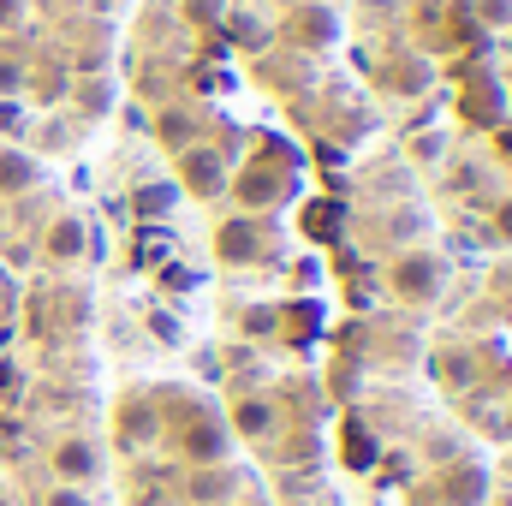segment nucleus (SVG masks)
Returning a JSON list of instances; mask_svg holds the SVG:
<instances>
[{
    "instance_id": "9b49d317",
    "label": "nucleus",
    "mask_w": 512,
    "mask_h": 506,
    "mask_svg": "<svg viewBox=\"0 0 512 506\" xmlns=\"http://www.w3.org/2000/svg\"><path fill=\"white\" fill-rule=\"evenodd\" d=\"M435 381H441L447 393H465V387L477 381V358H471L465 346H441V352H435Z\"/></svg>"
},
{
    "instance_id": "c85d7f7f",
    "label": "nucleus",
    "mask_w": 512,
    "mask_h": 506,
    "mask_svg": "<svg viewBox=\"0 0 512 506\" xmlns=\"http://www.w3.org/2000/svg\"><path fill=\"white\" fill-rule=\"evenodd\" d=\"M495 506H512V489H507V495H495Z\"/></svg>"
},
{
    "instance_id": "f03ea898",
    "label": "nucleus",
    "mask_w": 512,
    "mask_h": 506,
    "mask_svg": "<svg viewBox=\"0 0 512 506\" xmlns=\"http://www.w3.org/2000/svg\"><path fill=\"white\" fill-rule=\"evenodd\" d=\"M179 447L191 465H227V447H233V429L227 417H209V411H191L179 423Z\"/></svg>"
},
{
    "instance_id": "f8f14e48",
    "label": "nucleus",
    "mask_w": 512,
    "mask_h": 506,
    "mask_svg": "<svg viewBox=\"0 0 512 506\" xmlns=\"http://www.w3.org/2000/svg\"><path fill=\"white\" fill-rule=\"evenodd\" d=\"M42 251L54 256V262H78V256H84V221H72V215H60V221L48 227V239H42Z\"/></svg>"
},
{
    "instance_id": "4be33fe9",
    "label": "nucleus",
    "mask_w": 512,
    "mask_h": 506,
    "mask_svg": "<svg viewBox=\"0 0 512 506\" xmlns=\"http://www.w3.org/2000/svg\"><path fill=\"white\" fill-rule=\"evenodd\" d=\"M42 506H90V495H84V489H72V483H54V489L42 495Z\"/></svg>"
},
{
    "instance_id": "bb28decb",
    "label": "nucleus",
    "mask_w": 512,
    "mask_h": 506,
    "mask_svg": "<svg viewBox=\"0 0 512 506\" xmlns=\"http://www.w3.org/2000/svg\"><path fill=\"white\" fill-rule=\"evenodd\" d=\"M18 12H24V0H0V30H6V24H18Z\"/></svg>"
},
{
    "instance_id": "423d86ee",
    "label": "nucleus",
    "mask_w": 512,
    "mask_h": 506,
    "mask_svg": "<svg viewBox=\"0 0 512 506\" xmlns=\"http://www.w3.org/2000/svg\"><path fill=\"white\" fill-rule=\"evenodd\" d=\"M161 435V405L149 399V393H131L126 405H120V447L137 453V447H149Z\"/></svg>"
},
{
    "instance_id": "412c9836",
    "label": "nucleus",
    "mask_w": 512,
    "mask_h": 506,
    "mask_svg": "<svg viewBox=\"0 0 512 506\" xmlns=\"http://www.w3.org/2000/svg\"><path fill=\"white\" fill-rule=\"evenodd\" d=\"M489 239H495V245H512V197L495 203V215H489Z\"/></svg>"
},
{
    "instance_id": "f3484780",
    "label": "nucleus",
    "mask_w": 512,
    "mask_h": 506,
    "mask_svg": "<svg viewBox=\"0 0 512 506\" xmlns=\"http://www.w3.org/2000/svg\"><path fill=\"white\" fill-rule=\"evenodd\" d=\"M292 36H298V42H328V36H334V18H328L322 6H310V12L292 18Z\"/></svg>"
},
{
    "instance_id": "7ed1b4c3",
    "label": "nucleus",
    "mask_w": 512,
    "mask_h": 506,
    "mask_svg": "<svg viewBox=\"0 0 512 506\" xmlns=\"http://www.w3.org/2000/svg\"><path fill=\"white\" fill-rule=\"evenodd\" d=\"M48 465H54V477H60V483L84 489V483H96V477H102V447H96L90 435H66V441H54Z\"/></svg>"
},
{
    "instance_id": "b1692460",
    "label": "nucleus",
    "mask_w": 512,
    "mask_h": 506,
    "mask_svg": "<svg viewBox=\"0 0 512 506\" xmlns=\"http://www.w3.org/2000/svg\"><path fill=\"white\" fill-rule=\"evenodd\" d=\"M477 18L483 24H512V0H477Z\"/></svg>"
},
{
    "instance_id": "9d476101",
    "label": "nucleus",
    "mask_w": 512,
    "mask_h": 506,
    "mask_svg": "<svg viewBox=\"0 0 512 506\" xmlns=\"http://www.w3.org/2000/svg\"><path fill=\"white\" fill-rule=\"evenodd\" d=\"M286 191H292V173H286V167H274V173H256L251 167V173L239 179V203H245V209H274Z\"/></svg>"
},
{
    "instance_id": "39448f33",
    "label": "nucleus",
    "mask_w": 512,
    "mask_h": 506,
    "mask_svg": "<svg viewBox=\"0 0 512 506\" xmlns=\"http://www.w3.org/2000/svg\"><path fill=\"white\" fill-rule=\"evenodd\" d=\"M227 429H233V441H268V435L280 429V411H274V399H262V393H239L233 411H227Z\"/></svg>"
},
{
    "instance_id": "1a4fd4ad",
    "label": "nucleus",
    "mask_w": 512,
    "mask_h": 506,
    "mask_svg": "<svg viewBox=\"0 0 512 506\" xmlns=\"http://www.w3.org/2000/svg\"><path fill=\"white\" fill-rule=\"evenodd\" d=\"M233 489H239V477L227 465H191V477H185V495L197 506H221Z\"/></svg>"
},
{
    "instance_id": "20e7f679",
    "label": "nucleus",
    "mask_w": 512,
    "mask_h": 506,
    "mask_svg": "<svg viewBox=\"0 0 512 506\" xmlns=\"http://www.w3.org/2000/svg\"><path fill=\"white\" fill-rule=\"evenodd\" d=\"M489 471L477 465V459H459V465H447L441 477H435V501L441 506H489Z\"/></svg>"
},
{
    "instance_id": "0eeeda50",
    "label": "nucleus",
    "mask_w": 512,
    "mask_h": 506,
    "mask_svg": "<svg viewBox=\"0 0 512 506\" xmlns=\"http://www.w3.org/2000/svg\"><path fill=\"white\" fill-rule=\"evenodd\" d=\"M215 251H221V262H256V256H268V239L256 221H227L215 233Z\"/></svg>"
},
{
    "instance_id": "c756f323",
    "label": "nucleus",
    "mask_w": 512,
    "mask_h": 506,
    "mask_svg": "<svg viewBox=\"0 0 512 506\" xmlns=\"http://www.w3.org/2000/svg\"><path fill=\"white\" fill-rule=\"evenodd\" d=\"M0 506H12V501H6V489H0Z\"/></svg>"
},
{
    "instance_id": "a211bd4d",
    "label": "nucleus",
    "mask_w": 512,
    "mask_h": 506,
    "mask_svg": "<svg viewBox=\"0 0 512 506\" xmlns=\"http://www.w3.org/2000/svg\"><path fill=\"white\" fill-rule=\"evenodd\" d=\"M340 453H346V465H358V471H364V465L376 459V441H370L358 423H346V447H340Z\"/></svg>"
},
{
    "instance_id": "f257e3e1",
    "label": "nucleus",
    "mask_w": 512,
    "mask_h": 506,
    "mask_svg": "<svg viewBox=\"0 0 512 506\" xmlns=\"http://www.w3.org/2000/svg\"><path fill=\"white\" fill-rule=\"evenodd\" d=\"M441 280H447V268H441L435 251H405L387 268V292L399 304H435L441 298Z\"/></svg>"
},
{
    "instance_id": "393cba45",
    "label": "nucleus",
    "mask_w": 512,
    "mask_h": 506,
    "mask_svg": "<svg viewBox=\"0 0 512 506\" xmlns=\"http://www.w3.org/2000/svg\"><path fill=\"white\" fill-rule=\"evenodd\" d=\"M233 30H239V42H245V48H262V42H268V30H262V24H251V18H239Z\"/></svg>"
},
{
    "instance_id": "ddd939ff",
    "label": "nucleus",
    "mask_w": 512,
    "mask_h": 506,
    "mask_svg": "<svg viewBox=\"0 0 512 506\" xmlns=\"http://www.w3.org/2000/svg\"><path fill=\"white\" fill-rule=\"evenodd\" d=\"M36 185V155H18V149H0V197H18Z\"/></svg>"
},
{
    "instance_id": "6e6552de",
    "label": "nucleus",
    "mask_w": 512,
    "mask_h": 506,
    "mask_svg": "<svg viewBox=\"0 0 512 506\" xmlns=\"http://www.w3.org/2000/svg\"><path fill=\"white\" fill-rule=\"evenodd\" d=\"M179 173H185V191H191V197H215V191L227 185V167H221L209 149H185V155H179Z\"/></svg>"
},
{
    "instance_id": "5701e85b",
    "label": "nucleus",
    "mask_w": 512,
    "mask_h": 506,
    "mask_svg": "<svg viewBox=\"0 0 512 506\" xmlns=\"http://www.w3.org/2000/svg\"><path fill=\"white\" fill-rule=\"evenodd\" d=\"M18 131H24V108L12 96H0V137H18Z\"/></svg>"
},
{
    "instance_id": "6ab92c4d",
    "label": "nucleus",
    "mask_w": 512,
    "mask_h": 506,
    "mask_svg": "<svg viewBox=\"0 0 512 506\" xmlns=\"http://www.w3.org/2000/svg\"><path fill=\"white\" fill-rule=\"evenodd\" d=\"M108 102H114V90H108L102 78H90V84H78V108H84V114H102Z\"/></svg>"
},
{
    "instance_id": "4468645a",
    "label": "nucleus",
    "mask_w": 512,
    "mask_h": 506,
    "mask_svg": "<svg viewBox=\"0 0 512 506\" xmlns=\"http://www.w3.org/2000/svg\"><path fill=\"white\" fill-rule=\"evenodd\" d=\"M191 137H197V120H191V114H179V108L155 114V143H161V149L185 155V149H191Z\"/></svg>"
},
{
    "instance_id": "a878e982",
    "label": "nucleus",
    "mask_w": 512,
    "mask_h": 506,
    "mask_svg": "<svg viewBox=\"0 0 512 506\" xmlns=\"http://www.w3.org/2000/svg\"><path fill=\"white\" fill-rule=\"evenodd\" d=\"M18 84H24V72H18V66H6V60H0V90H18Z\"/></svg>"
},
{
    "instance_id": "dca6fc26",
    "label": "nucleus",
    "mask_w": 512,
    "mask_h": 506,
    "mask_svg": "<svg viewBox=\"0 0 512 506\" xmlns=\"http://www.w3.org/2000/svg\"><path fill=\"white\" fill-rule=\"evenodd\" d=\"M382 84L387 90H399V96H417V90L429 84V66H423V60H411V66H387Z\"/></svg>"
},
{
    "instance_id": "aec40b11",
    "label": "nucleus",
    "mask_w": 512,
    "mask_h": 506,
    "mask_svg": "<svg viewBox=\"0 0 512 506\" xmlns=\"http://www.w3.org/2000/svg\"><path fill=\"white\" fill-rule=\"evenodd\" d=\"M173 209V191L167 185H143L137 191V215H167Z\"/></svg>"
},
{
    "instance_id": "2eb2a0df",
    "label": "nucleus",
    "mask_w": 512,
    "mask_h": 506,
    "mask_svg": "<svg viewBox=\"0 0 512 506\" xmlns=\"http://www.w3.org/2000/svg\"><path fill=\"white\" fill-rule=\"evenodd\" d=\"M465 120H477V126H501L507 120V108H501V90L483 78V90H471L465 96Z\"/></svg>"
},
{
    "instance_id": "cd10ccee",
    "label": "nucleus",
    "mask_w": 512,
    "mask_h": 506,
    "mask_svg": "<svg viewBox=\"0 0 512 506\" xmlns=\"http://www.w3.org/2000/svg\"><path fill=\"white\" fill-rule=\"evenodd\" d=\"M495 149H501V161L512 167V131H495Z\"/></svg>"
}]
</instances>
